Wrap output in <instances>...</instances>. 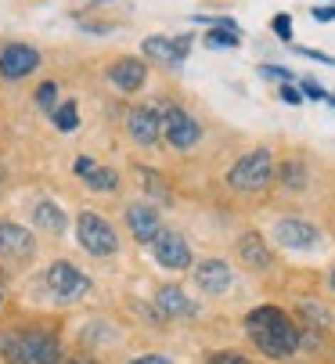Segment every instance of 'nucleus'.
<instances>
[{"mask_svg": "<svg viewBox=\"0 0 335 364\" xmlns=\"http://www.w3.org/2000/svg\"><path fill=\"white\" fill-rule=\"evenodd\" d=\"M87 188L94 195H116L119 191V173L112 170V166H97L90 177H87Z\"/></svg>", "mask_w": 335, "mask_h": 364, "instance_id": "nucleus-23", "label": "nucleus"}, {"mask_svg": "<svg viewBox=\"0 0 335 364\" xmlns=\"http://www.w3.org/2000/svg\"><path fill=\"white\" fill-rule=\"evenodd\" d=\"M307 188H310V166H307V159H299V155H289V159L277 166V191L303 195Z\"/></svg>", "mask_w": 335, "mask_h": 364, "instance_id": "nucleus-19", "label": "nucleus"}, {"mask_svg": "<svg viewBox=\"0 0 335 364\" xmlns=\"http://www.w3.org/2000/svg\"><path fill=\"white\" fill-rule=\"evenodd\" d=\"M127 137L137 144V148H159L162 144V112L155 105H134L127 109Z\"/></svg>", "mask_w": 335, "mask_h": 364, "instance_id": "nucleus-14", "label": "nucleus"}, {"mask_svg": "<svg viewBox=\"0 0 335 364\" xmlns=\"http://www.w3.org/2000/svg\"><path fill=\"white\" fill-rule=\"evenodd\" d=\"M43 55L26 43V40H8L0 43V80L4 83H18V80H29L36 69H40Z\"/></svg>", "mask_w": 335, "mask_h": 364, "instance_id": "nucleus-9", "label": "nucleus"}, {"mask_svg": "<svg viewBox=\"0 0 335 364\" xmlns=\"http://www.w3.org/2000/svg\"><path fill=\"white\" fill-rule=\"evenodd\" d=\"M260 76H263V80H274V83H299L296 73L285 69V65H260Z\"/></svg>", "mask_w": 335, "mask_h": 364, "instance_id": "nucleus-27", "label": "nucleus"}, {"mask_svg": "<svg viewBox=\"0 0 335 364\" xmlns=\"http://www.w3.org/2000/svg\"><path fill=\"white\" fill-rule=\"evenodd\" d=\"M76 245L94 259H108V256L119 252V231L97 210H80L76 213Z\"/></svg>", "mask_w": 335, "mask_h": 364, "instance_id": "nucleus-4", "label": "nucleus"}, {"mask_svg": "<svg viewBox=\"0 0 335 364\" xmlns=\"http://www.w3.org/2000/svg\"><path fill=\"white\" fill-rule=\"evenodd\" d=\"M134 170H137V177H141V188H144L155 202H162V205L174 202V188L166 184V177H162L159 170H151V166H134Z\"/></svg>", "mask_w": 335, "mask_h": 364, "instance_id": "nucleus-20", "label": "nucleus"}, {"mask_svg": "<svg viewBox=\"0 0 335 364\" xmlns=\"http://www.w3.org/2000/svg\"><path fill=\"white\" fill-rule=\"evenodd\" d=\"M328 105H331V109H335V94H328Z\"/></svg>", "mask_w": 335, "mask_h": 364, "instance_id": "nucleus-37", "label": "nucleus"}, {"mask_svg": "<svg viewBox=\"0 0 335 364\" xmlns=\"http://www.w3.org/2000/svg\"><path fill=\"white\" fill-rule=\"evenodd\" d=\"M0 360L4 364H62L65 346L54 325H8L0 328Z\"/></svg>", "mask_w": 335, "mask_h": 364, "instance_id": "nucleus-2", "label": "nucleus"}, {"mask_svg": "<svg viewBox=\"0 0 335 364\" xmlns=\"http://www.w3.org/2000/svg\"><path fill=\"white\" fill-rule=\"evenodd\" d=\"M235 252H238V264H242L245 271H252V274H267V271L274 267V249H270L267 235L256 231V228H245V231L238 235Z\"/></svg>", "mask_w": 335, "mask_h": 364, "instance_id": "nucleus-16", "label": "nucleus"}, {"mask_svg": "<svg viewBox=\"0 0 335 364\" xmlns=\"http://www.w3.org/2000/svg\"><path fill=\"white\" fill-rule=\"evenodd\" d=\"M36 235L18 220H0V267L8 274L26 271L36 259Z\"/></svg>", "mask_w": 335, "mask_h": 364, "instance_id": "nucleus-7", "label": "nucleus"}, {"mask_svg": "<svg viewBox=\"0 0 335 364\" xmlns=\"http://www.w3.org/2000/svg\"><path fill=\"white\" fill-rule=\"evenodd\" d=\"M206 364H252L242 350H213L209 357H206Z\"/></svg>", "mask_w": 335, "mask_h": 364, "instance_id": "nucleus-25", "label": "nucleus"}, {"mask_svg": "<svg viewBox=\"0 0 335 364\" xmlns=\"http://www.w3.org/2000/svg\"><path fill=\"white\" fill-rule=\"evenodd\" d=\"M277 97H282L285 105H303V101H307V94L299 90V83H282V87H277Z\"/></svg>", "mask_w": 335, "mask_h": 364, "instance_id": "nucleus-29", "label": "nucleus"}, {"mask_svg": "<svg viewBox=\"0 0 335 364\" xmlns=\"http://www.w3.org/2000/svg\"><path fill=\"white\" fill-rule=\"evenodd\" d=\"M151 256H155V264L162 267V271H191L195 267V252H191V242L181 235V231H174V228H166L151 245Z\"/></svg>", "mask_w": 335, "mask_h": 364, "instance_id": "nucleus-11", "label": "nucleus"}, {"mask_svg": "<svg viewBox=\"0 0 335 364\" xmlns=\"http://www.w3.org/2000/svg\"><path fill=\"white\" fill-rule=\"evenodd\" d=\"M245 336L267 360H289L292 353H299L303 321L289 318L282 306L263 303V306H252L245 314Z\"/></svg>", "mask_w": 335, "mask_h": 364, "instance_id": "nucleus-1", "label": "nucleus"}, {"mask_svg": "<svg viewBox=\"0 0 335 364\" xmlns=\"http://www.w3.org/2000/svg\"><path fill=\"white\" fill-rule=\"evenodd\" d=\"M33 105L40 109V112H54V109H58L62 105V101H58V80H43L36 90H33Z\"/></svg>", "mask_w": 335, "mask_h": 364, "instance_id": "nucleus-24", "label": "nucleus"}, {"mask_svg": "<svg viewBox=\"0 0 335 364\" xmlns=\"http://www.w3.org/2000/svg\"><path fill=\"white\" fill-rule=\"evenodd\" d=\"M127 364H174L166 353H137V357H130Z\"/></svg>", "mask_w": 335, "mask_h": 364, "instance_id": "nucleus-34", "label": "nucleus"}, {"mask_svg": "<svg viewBox=\"0 0 335 364\" xmlns=\"http://www.w3.org/2000/svg\"><path fill=\"white\" fill-rule=\"evenodd\" d=\"M80 29L90 33V36H105V33H116V22H94V18H87V22H80Z\"/></svg>", "mask_w": 335, "mask_h": 364, "instance_id": "nucleus-31", "label": "nucleus"}, {"mask_svg": "<svg viewBox=\"0 0 335 364\" xmlns=\"http://www.w3.org/2000/svg\"><path fill=\"white\" fill-rule=\"evenodd\" d=\"M62 364H97L90 353H65V360Z\"/></svg>", "mask_w": 335, "mask_h": 364, "instance_id": "nucleus-35", "label": "nucleus"}, {"mask_svg": "<svg viewBox=\"0 0 335 364\" xmlns=\"http://www.w3.org/2000/svg\"><path fill=\"white\" fill-rule=\"evenodd\" d=\"M43 289L50 292V299H58V303H80L94 292V282L87 271H80L73 259H54V264H47L43 271Z\"/></svg>", "mask_w": 335, "mask_h": 364, "instance_id": "nucleus-6", "label": "nucleus"}, {"mask_svg": "<svg viewBox=\"0 0 335 364\" xmlns=\"http://www.w3.org/2000/svg\"><path fill=\"white\" fill-rule=\"evenodd\" d=\"M202 43L213 47V50H235V47H242V33L238 29H228V26H209L206 36H202Z\"/></svg>", "mask_w": 335, "mask_h": 364, "instance_id": "nucleus-22", "label": "nucleus"}, {"mask_svg": "<svg viewBox=\"0 0 335 364\" xmlns=\"http://www.w3.org/2000/svg\"><path fill=\"white\" fill-rule=\"evenodd\" d=\"M270 29H274V36H277V40L292 43V15H289V11H277V15L270 18Z\"/></svg>", "mask_w": 335, "mask_h": 364, "instance_id": "nucleus-26", "label": "nucleus"}, {"mask_svg": "<svg viewBox=\"0 0 335 364\" xmlns=\"http://www.w3.org/2000/svg\"><path fill=\"white\" fill-rule=\"evenodd\" d=\"M299 90L307 94V101H328V94H331V90H324L314 76H303V80H299Z\"/></svg>", "mask_w": 335, "mask_h": 364, "instance_id": "nucleus-28", "label": "nucleus"}, {"mask_svg": "<svg viewBox=\"0 0 335 364\" xmlns=\"http://www.w3.org/2000/svg\"><path fill=\"white\" fill-rule=\"evenodd\" d=\"M29 220H33L36 231H43L50 238H62L69 231V213L58 198H36L33 210H29Z\"/></svg>", "mask_w": 335, "mask_h": 364, "instance_id": "nucleus-18", "label": "nucleus"}, {"mask_svg": "<svg viewBox=\"0 0 335 364\" xmlns=\"http://www.w3.org/2000/svg\"><path fill=\"white\" fill-rule=\"evenodd\" d=\"M223 184L228 191L242 195V198H260L277 184V159H274V148L256 144L245 155H238V163L223 173Z\"/></svg>", "mask_w": 335, "mask_h": 364, "instance_id": "nucleus-3", "label": "nucleus"}, {"mask_svg": "<svg viewBox=\"0 0 335 364\" xmlns=\"http://www.w3.org/2000/svg\"><path fill=\"white\" fill-rule=\"evenodd\" d=\"M155 310L166 318V321H184V318H195L198 314V303L195 299H188V292L181 289V285H159L155 289Z\"/></svg>", "mask_w": 335, "mask_h": 364, "instance_id": "nucleus-17", "label": "nucleus"}, {"mask_svg": "<svg viewBox=\"0 0 335 364\" xmlns=\"http://www.w3.org/2000/svg\"><path fill=\"white\" fill-rule=\"evenodd\" d=\"M270 242L285 252H314L324 245V231L307 217H277L270 224Z\"/></svg>", "mask_w": 335, "mask_h": 364, "instance_id": "nucleus-8", "label": "nucleus"}, {"mask_svg": "<svg viewBox=\"0 0 335 364\" xmlns=\"http://www.w3.org/2000/svg\"><path fill=\"white\" fill-rule=\"evenodd\" d=\"M123 220L134 235L137 245H151L166 228H162V213H159V205L148 202V198H137V202H127V210H123Z\"/></svg>", "mask_w": 335, "mask_h": 364, "instance_id": "nucleus-15", "label": "nucleus"}, {"mask_svg": "<svg viewBox=\"0 0 335 364\" xmlns=\"http://www.w3.org/2000/svg\"><path fill=\"white\" fill-rule=\"evenodd\" d=\"M328 292L335 296V264H331V271H328Z\"/></svg>", "mask_w": 335, "mask_h": 364, "instance_id": "nucleus-36", "label": "nucleus"}, {"mask_svg": "<svg viewBox=\"0 0 335 364\" xmlns=\"http://www.w3.org/2000/svg\"><path fill=\"white\" fill-rule=\"evenodd\" d=\"M159 112H162V144L166 148H170V151L198 148V141L206 137V127L184 105H177V101H162Z\"/></svg>", "mask_w": 335, "mask_h": 364, "instance_id": "nucleus-5", "label": "nucleus"}, {"mask_svg": "<svg viewBox=\"0 0 335 364\" xmlns=\"http://www.w3.org/2000/svg\"><path fill=\"white\" fill-rule=\"evenodd\" d=\"M310 18L314 22H335V0H331V4H314L310 8Z\"/></svg>", "mask_w": 335, "mask_h": 364, "instance_id": "nucleus-33", "label": "nucleus"}, {"mask_svg": "<svg viewBox=\"0 0 335 364\" xmlns=\"http://www.w3.org/2000/svg\"><path fill=\"white\" fill-rule=\"evenodd\" d=\"M292 50H296V55H303V58H310V62L335 65V58H331V55H324V50H314V47H296V43H292Z\"/></svg>", "mask_w": 335, "mask_h": 364, "instance_id": "nucleus-32", "label": "nucleus"}, {"mask_svg": "<svg viewBox=\"0 0 335 364\" xmlns=\"http://www.w3.org/2000/svg\"><path fill=\"white\" fill-rule=\"evenodd\" d=\"M191 282L202 296H228L235 289V267L223 256H206L191 267Z\"/></svg>", "mask_w": 335, "mask_h": 364, "instance_id": "nucleus-12", "label": "nucleus"}, {"mask_svg": "<svg viewBox=\"0 0 335 364\" xmlns=\"http://www.w3.org/2000/svg\"><path fill=\"white\" fill-rule=\"evenodd\" d=\"M50 123H54V130H62V134L80 130V101L76 97H65L62 105L50 112Z\"/></svg>", "mask_w": 335, "mask_h": 364, "instance_id": "nucleus-21", "label": "nucleus"}, {"mask_svg": "<svg viewBox=\"0 0 335 364\" xmlns=\"http://www.w3.org/2000/svg\"><path fill=\"white\" fill-rule=\"evenodd\" d=\"M105 80H108L112 90L134 97V94H141L148 87V58H141V55H119V58H112L105 65Z\"/></svg>", "mask_w": 335, "mask_h": 364, "instance_id": "nucleus-10", "label": "nucleus"}, {"mask_svg": "<svg viewBox=\"0 0 335 364\" xmlns=\"http://www.w3.org/2000/svg\"><path fill=\"white\" fill-rule=\"evenodd\" d=\"M0 310H4V289H0Z\"/></svg>", "mask_w": 335, "mask_h": 364, "instance_id": "nucleus-38", "label": "nucleus"}, {"mask_svg": "<svg viewBox=\"0 0 335 364\" xmlns=\"http://www.w3.org/2000/svg\"><path fill=\"white\" fill-rule=\"evenodd\" d=\"M191 55V36H162V33H151L141 40V58L155 62V65H166V69H177L184 65Z\"/></svg>", "mask_w": 335, "mask_h": 364, "instance_id": "nucleus-13", "label": "nucleus"}, {"mask_svg": "<svg viewBox=\"0 0 335 364\" xmlns=\"http://www.w3.org/2000/svg\"><path fill=\"white\" fill-rule=\"evenodd\" d=\"M97 166H101V163H97V159H90V155H76V163H73V173H76L80 181H87V177H90V173H94Z\"/></svg>", "mask_w": 335, "mask_h": 364, "instance_id": "nucleus-30", "label": "nucleus"}]
</instances>
